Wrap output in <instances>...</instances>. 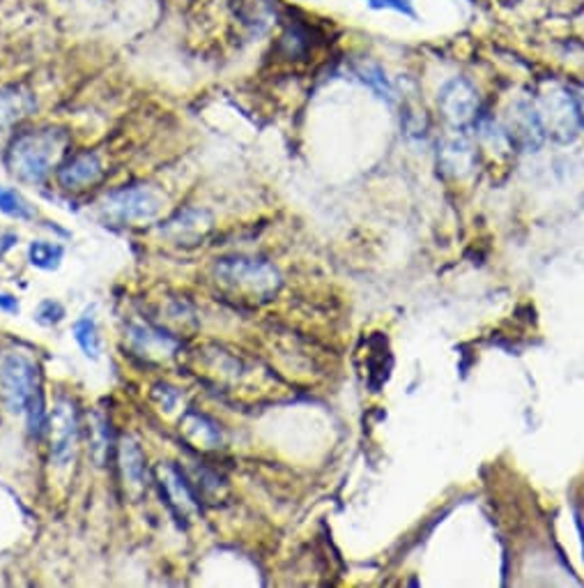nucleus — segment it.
Here are the masks:
<instances>
[{
    "instance_id": "1",
    "label": "nucleus",
    "mask_w": 584,
    "mask_h": 588,
    "mask_svg": "<svg viewBox=\"0 0 584 588\" xmlns=\"http://www.w3.org/2000/svg\"><path fill=\"white\" fill-rule=\"evenodd\" d=\"M67 145L69 134L60 128L23 132L10 145L8 166L25 183H42L51 174V168L60 162Z\"/></svg>"
},
{
    "instance_id": "2",
    "label": "nucleus",
    "mask_w": 584,
    "mask_h": 588,
    "mask_svg": "<svg viewBox=\"0 0 584 588\" xmlns=\"http://www.w3.org/2000/svg\"><path fill=\"white\" fill-rule=\"evenodd\" d=\"M217 280L233 293L267 298L278 288V273L269 263L253 259H223L214 268Z\"/></svg>"
},
{
    "instance_id": "3",
    "label": "nucleus",
    "mask_w": 584,
    "mask_h": 588,
    "mask_svg": "<svg viewBox=\"0 0 584 588\" xmlns=\"http://www.w3.org/2000/svg\"><path fill=\"white\" fill-rule=\"evenodd\" d=\"M543 132L557 141H571L580 128V113L571 90L550 86L537 105Z\"/></svg>"
},
{
    "instance_id": "4",
    "label": "nucleus",
    "mask_w": 584,
    "mask_h": 588,
    "mask_svg": "<svg viewBox=\"0 0 584 588\" xmlns=\"http://www.w3.org/2000/svg\"><path fill=\"white\" fill-rule=\"evenodd\" d=\"M162 208V199L155 189L150 187H124L109 194L101 206L107 219L115 225H132V222H147Z\"/></svg>"
},
{
    "instance_id": "5",
    "label": "nucleus",
    "mask_w": 584,
    "mask_h": 588,
    "mask_svg": "<svg viewBox=\"0 0 584 588\" xmlns=\"http://www.w3.org/2000/svg\"><path fill=\"white\" fill-rule=\"evenodd\" d=\"M0 388L12 413L25 411L37 395V367L25 356H5L0 362Z\"/></svg>"
},
{
    "instance_id": "6",
    "label": "nucleus",
    "mask_w": 584,
    "mask_h": 588,
    "mask_svg": "<svg viewBox=\"0 0 584 588\" xmlns=\"http://www.w3.org/2000/svg\"><path fill=\"white\" fill-rule=\"evenodd\" d=\"M438 102L453 128H467L478 113V90L465 77H453L442 86Z\"/></svg>"
},
{
    "instance_id": "7",
    "label": "nucleus",
    "mask_w": 584,
    "mask_h": 588,
    "mask_svg": "<svg viewBox=\"0 0 584 588\" xmlns=\"http://www.w3.org/2000/svg\"><path fill=\"white\" fill-rule=\"evenodd\" d=\"M51 453L58 464H67L74 448L76 438H79V418H76V409L69 400H58L51 413Z\"/></svg>"
},
{
    "instance_id": "8",
    "label": "nucleus",
    "mask_w": 584,
    "mask_h": 588,
    "mask_svg": "<svg viewBox=\"0 0 584 588\" xmlns=\"http://www.w3.org/2000/svg\"><path fill=\"white\" fill-rule=\"evenodd\" d=\"M155 473H157L162 497L166 499V503L173 510L175 518L177 520H191L194 514L198 512V501H196V494L191 492L187 478L175 467H170V464H162Z\"/></svg>"
},
{
    "instance_id": "9",
    "label": "nucleus",
    "mask_w": 584,
    "mask_h": 588,
    "mask_svg": "<svg viewBox=\"0 0 584 588\" xmlns=\"http://www.w3.org/2000/svg\"><path fill=\"white\" fill-rule=\"evenodd\" d=\"M101 174H104V168H101L99 157L95 153H81L58 168V183L65 189H84L95 185Z\"/></svg>"
},
{
    "instance_id": "10",
    "label": "nucleus",
    "mask_w": 584,
    "mask_h": 588,
    "mask_svg": "<svg viewBox=\"0 0 584 588\" xmlns=\"http://www.w3.org/2000/svg\"><path fill=\"white\" fill-rule=\"evenodd\" d=\"M511 139L522 141L525 145H539L546 137L541 118L537 111V105L531 102H518L511 111V128H509Z\"/></svg>"
},
{
    "instance_id": "11",
    "label": "nucleus",
    "mask_w": 584,
    "mask_h": 588,
    "mask_svg": "<svg viewBox=\"0 0 584 588\" xmlns=\"http://www.w3.org/2000/svg\"><path fill=\"white\" fill-rule=\"evenodd\" d=\"M180 432L187 438V444H191L198 450H212L221 444V432L219 427L208 418V415H200L196 411H189L183 423Z\"/></svg>"
},
{
    "instance_id": "12",
    "label": "nucleus",
    "mask_w": 584,
    "mask_h": 588,
    "mask_svg": "<svg viewBox=\"0 0 584 588\" xmlns=\"http://www.w3.org/2000/svg\"><path fill=\"white\" fill-rule=\"evenodd\" d=\"M35 102L31 92H25L21 88H5L0 90V141L3 137L12 130V126L29 116V111H33Z\"/></svg>"
},
{
    "instance_id": "13",
    "label": "nucleus",
    "mask_w": 584,
    "mask_h": 588,
    "mask_svg": "<svg viewBox=\"0 0 584 588\" xmlns=\"http://www.w3.org/2000/svg\"><path fill=\"white\" fill-rule=\"evenodd\" d=\"M120 469L124 482H130L136 489L145 484V455L134 438L120 440Z\"/></svg>"
},
{
    "instance_id": "14",
    "label": "nucleus",
    "mask_w": 584,
    "mask_h": 588,
    "mask_svg": "<svg viewBox=\"0 0 584 588\" xmlns=\"http://www.w3.org/2000/svg\"><path fill=\"white\" fill-rule=\"evenodd\" d=\"M130 339L134 341V347L141 353H147V356H168L177 347V341L173 337L152 330L147 326H132Z\"/></svg>"
},
{
    "instance_id": "15",
    "label": "nucleus",
    "mask_w": 584,
    "mask_h": 588,
    "mask_svg": "<svg viewBox=\"0 0 584 588\" xmlns=\"http://www.w3.org/2000/svg\"><path fill=\"white\" fill-rule=\"evenodd\" d=\"M442 162L455 171V174H459V171L463 168H470L472 162H474V153H472V145L463 139V137H453L449 139L444 145H442Z\"/></svg>"
},
{
    "instance_id": "16",
    "label": "nucleus",
    "mask_w": 584,
    "mask_h": 588,
    "mask_svg": "<svg viewBox=\"0 0 584 588\" xmlns=\"http://www.w3.org/2000/svg\"><path fill=\"white\" fill-rule=\"evenodd\" d=\"M29 257H31V263L40 268V271H56L65 257V250L56 242L35 240L29 248Z\"/></svg>"
},
{
    "instance_id": "17",
    "label": "nucleus",
    "mask_w": 584,
    "mask_h": 588,
    "mask_svg": "<svg viewBox=\"0 0 584 588\" xmlns=\"http://www.w3.org/2000/svg\"><path fill=\"white\" fill-rule=\"evenodd\" d=\"M76 345L84 349V353L88 358H99V335H97V324H95V316L92 314H84L79 322L74 324L71 328Z\"/></svg>"
},
{
    "instance_id": "18",
    "label": "nucleus",
    "mask_w": 584,
    "mask_h": 588,
    "mask_svg": "<svg viewBox=\"0 0 584 588\" xmlns=\"http://www.w3.org/2000/svg\"><path fill=\"white\" fill-rule=\"evenodd\" d=\"M0 213H5L8 217H14V219L35 217L33 206L25 202L16 189H10V187H0Z\"/></svg>"
},
{
    "instance_id": "19",
    "label": "nucleus",
    "mask_w": 584,
    "mask_h": 588,
    "mask_svg": "<svg viewBox=\"0 0 584 588\" xmlns=\"http://www.w3.org/2000/svg\"><path fill=\"white\" fill-rule=\"evenodd\" d=\"M63 316H65V309H63V305L56 303V301H44V303L40 305L37 314H35V318H37V322H40L42 326H56V324L63 322Z\"/></svg>"
},
{
    "instance_id": "20",
    "label": "nucleus",
    "mask_w": 584,
    "mask_h": 588,
    "mask_svg": "<svg viewBox=\"0 0 584 588\" xmlns=\"http://www.w3.org/2000/svg\"><path fill=\"white\" fill-rule=\"evenodd\" d=\"M364 3H368L375 10H394L403 17H415L410 0H364Z\"/></svg>"
},
{
    "instance_id": "21",
    "label": "nucleus",
    "mask_w": 584,
    "mask_h": 588,
    "mask_svg": "<svg viewBox=\"0 0 584 588\" xmlns=\"http://www.w3.org/2000/svg\"><path fill=\"white\" fill-rule=\"evenodd\" d=\"M31 432L35 434V436H40L42 434V429H44V409H42V400H40V395H35V400L31 402Z\"/></svg>"
},
{
    "instance_id": "22",
    "label": "nucleus",
    "mask_w": 584,
    "mask_h": 588,
    "mask_svg": "<svg viewBox=\"0 0 584 588\" xmlns=\"http://www.w3.org/2000/svg\"><path fill=\"white\" fill-rule=\"evenodd\" d=\"M0 309L10 312V314H16L19 312V303H16V298L8 296V293H0Z\"/></svg>"
},
{
    "instance_id": "23",
    "label": "nucleus",
    "mask_w": 584,
    "mask_h": 588,
    "mask_svg": "<svg viewBox=\"0 0 584 588\" xmlns=\"http://www.w3.org/2000/svg\"><path fill=\"white\" fill-rule=\"evenodd\" d=\"M14 242H16V236L14 233H3V236H0V259H3V254L12 248Z\"/></svg>"
},
{
    "instance_id": "24",
    "label": "nucleus",
    "mask_w": 584,
    "mask_h": 588,
    "mask_svg": "<svg viewBox=\"0 0 584 588\" xmlns=\"http://www.w3.org/2000/svg\"><path fill=\"white\" fill-rule=\"evenodd\" d=\"M575 105H577V113H580V122H584V86H580L575 92Z\"/></svg>"
}]
</instances>
